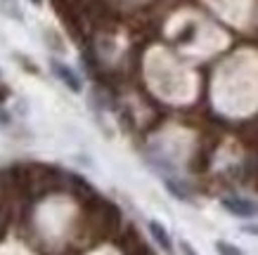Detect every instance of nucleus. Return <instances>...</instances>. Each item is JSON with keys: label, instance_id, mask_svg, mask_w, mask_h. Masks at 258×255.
Segmentation results:
<instances>
[{"label": "nucleus", "instance_id": "obj_6", "mask_svg": "<svg viewBox=\"0 0 258 255\" xmlns=\"http://www.w3.org/2000/svg\"><path fill=\"white\" fill-rule=\"evenodd\" d=\"M246 232H253V234H258V227H246Z\"/></svg>", "mask_w": 258, "mask_h": 255}, {"label": "nucleus", "instance_id": "obj_4", "mask_svg": "<svg viewBox=\"0 0 258 255\" xmlns=\"http://www.w3.org/2000/svg\"><path fill=\"white\" fill-rule=\"evenodd\" d=\"M216 250L218 255H244L235 243H230V241H216Z\"/></svg>", "mask_w": 258, "mask_h": 255}, {"label": "nucleus", "instance_id": "obj_2", "mask_svg": "<svg viewBox=\"0 0 258 255\" xmlns=\"http://www.w3.org/2000/svg\"><path fill=\"white\" fill-rule=\"evenodd\" d=\"M50 69H52V73H55L59 80H62L67 88H69L71 93H81L83 90V83H81V78H79V73L71 69V66H67L64 62H59V59H52L50 62Z\"/></svg>", "mask_w": 258, "mask_h": 255}, {"label": "nucleus", "instance_id": "obj_5", "mask_svg": "<svg viewBox=\"0 0 258 255\" xmlns=\"http://www.w3.org/2000/svg\"><path fill=\"white\" fill-rule=\"evenodd\" d=\"M180 250H182L185 255H197V250H195L192 246H189L187 241H180Z\"/></svg>", "mask_w": 258, "mask_h": 255}, {"label": "nucleus", "instance_id": "obj_1", "mask_svg": "<svg viewBox=\"0 0 258 255\" xmlns=\"http://www.w3.org/2000/svg\"><path fill=\"white\" fill-rule=\"evenodd\" d=\"M220 206L235 217H256L258 215V203L249 201V199H237V196H230V199H223Z\"/></svg>", "mask_w": 258, "mask_h": 255}, {"label": "nucleus", "instance_id": "obj_7", "mask_svg": "<svg viewBox=\"0 0 258 255\" xmlns=\"http://www.w3.org/2000/svg\"><path fill=\"white\" fill-rule=\"evenodd\" d=\"M31 3H33V5H40V3H43V0H31Z\"/></svg>", "mask_w": 258, "mask_h": 255}, {"label": "nucleus", "instance_id": "obj_3", "mask_svg": "<svg viewBox=\"0 0 258 255\" xmlns=\"http://www.w3.org/2000/svg\"><path fill=\"white\" fill-rule=\"evenodd\" d=\"M149 232H152V236H154V241H157L159 246L164 248V253H168V255L173 253V241H171V236H168V232H166L164 224L157 222V220H152V222H149Z\"/></svg>", "mask_w": 258, "mask_h": 255}]
</instances>
